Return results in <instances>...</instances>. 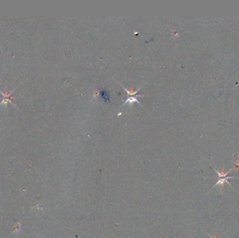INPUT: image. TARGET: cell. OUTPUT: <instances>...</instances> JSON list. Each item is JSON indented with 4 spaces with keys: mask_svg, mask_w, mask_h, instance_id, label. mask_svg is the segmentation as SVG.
<instances>
[{
    "mask_svg": "<svg viewBox=\"0 0 239 238\" xmlns=\"http://www.w3.org/2000/svg\"><path fill=\"white\" fill-rule=\"evenodd\" d=\"M214 170H215V171L216 172V173L218 174V178H219V179H218V180L217 183H216V184H215V185H214V187H215V186H217L218 184H220V185H222H222H224V182L227 183V184H228L229 185H230V186H231V184H229V182H228V180H229V179H230V178H234V177L228 176V175H229V172L232 170H229V172H226V173H224V170H223V169H222V172H218V170H215V169H214Z\"/></svg>",
    "mask_w": 239,
    "mask_h": 238,
    "instance_id": "1",
    "label": "cell"
},
{
    "mask_svg": "<svg viewBox=\"0 0 239 238\" xmlns=\"http://www.w3.org/2000/svg\"><path fill=\"white\" fill-rule=\"evenodd\" d=\"M140 97L139 95H134V96H129V98L127 99L125 101H124L122 106H124V105L125 104H127V103H129V105H132L133 103H134V102H137L138 103H139V104L141 105V106H143L141 103L139 101H138V97Z\"/></svg>",
    "mask_w": 239,
    "mask_h": 238,
    "instance_id": "2",
    "label": "cell"
},
{
    "mask_svg": "<svg viewBox=\"0 0 239 238\" xmlns=\"http://www.w3.org/2000/svg\"><path fill=\"white\" fill-rule=\"evenodd\" d=\"M208 235L210 236V238H220V237H216V236H212V235H210V234H208Z\"/></svg>",
    "mask_w": 239,
    "mask_h": 238,
    "instance_id": "3",
    "label": "cell"
}]
</instances>
